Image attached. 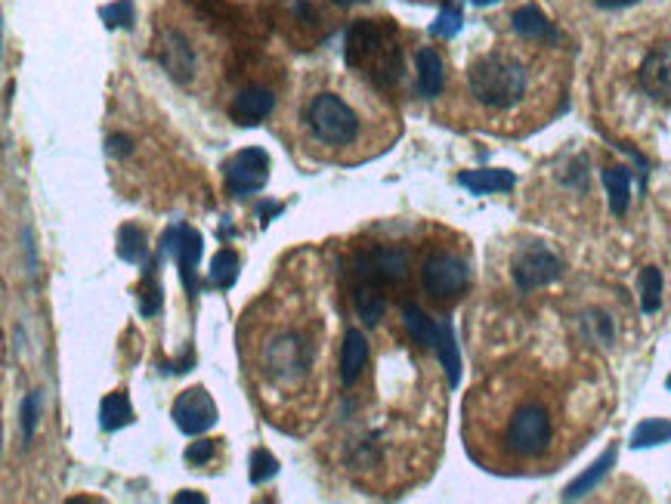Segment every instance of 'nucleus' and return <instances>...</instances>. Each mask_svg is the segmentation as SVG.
Masks as SVG:
<instances>
[{
	"label": "nucleus",
	"instance_id": "25",
	"mask_svg": "<svg viewBox=\"0 0 671 504\" xmlns=\"http://www.w3.org/2000/svg\"><path fill=\"white\" fill-rule=\"evenodd\" d=\"M671 440V424L669 421H643L641 428L634 431V445L647 449V445L669 443Z\"/></svg>",
	"mask_w": 671,
	"mask_h": 504
},
{
	"label": "nucleus",
	"instance_id": "4",
	"mask_svg": "<svg viewBox=\"0 0 671 504\" xmlns=\"http://www.w3.org/2000/svg\"><path fill=\"white\" fill-rule=\"evenodd\" d=\"M285 121L303 158L334 167L372 162L403 134L388 93L353 69H316L307 74Z\"/></svg>",
	"mask_w": 671,
	"mask_h": 504
},
{
	"label": "nucleus",
	"instance_id": "1",
	"mask_svg": "<svg viewBox=\"0 0 671 504\" xmlns=\"http://www.w3.org/2000/svg\"><path fill=\"white\" fill-rule=\"evenodd\" d=\"M316 269L285 272L239 322V362L254 400L272 424L295 433L329 402L334 343Z\"/></svg>",
	"mask_w": 671,
	"mask_h": 504
},
{
	"label": "nucleus",
	"instance_id": "32",
	"mask_svg": "<svg viewBox=\"0 0 671 504\" xmlns=\"http://www.w3.org/2000/svg\"><path fill=\"white\" fill-rule=\"evenodd\" d=\"M338 7H357V3H369V0H334Z\"/></svg>",
	"mask_w": 671,
	"mask_h": 504
},
{
	"label": "nucleus",
	"instance_id": "15",
	"mask_svg": "<svg viewBox=\"0 0 671 504\" xmlns=\"http://www.w3.org/2000/svg\"><path fill=\"white\" fill-rule=\"evenodd\" d=\"M365 366H369V338H365L362 328H347L341 343V359H338V381L347 390L357 387Z\"/></svg>",
	"mask_w": 671,
	"mask_h": 504
},
{
	"label": "nucleus",
	"instance_id": "34",
	"mask_svg": "<svg viewBox=\"0 0 671 504\" xmlns=\"http://www.w3.org/2000/svg\"><path fill=\"white\" fill-rule=\"evenodd\" d=\"M665 384H669V390H671V378H669V381H665Z\"/></svg>",
	"mask_w": 671,
	"mask_h": 504
},
{
	"label": "nucleus",
	"instance_id": "6",
	"mask_svg": "<svg viewBox=\"0 0 671 504\" xmlns=\"http://www.w3.org/2000/svg\"><path fill=\"white\" fill-rule=\"evenodd\" d=\"M155 53H158L162 69L195 93H202L220 72L214 29H208L195 16L158 22L155 25Z\"/></svg>",
	"mask_w": 671,
	"mask_h": 504
},
{
	"label": "nucleus",
	"instance_id": "21",
	"mask_svg": "<svg viewBox=\"0 0 671 504\" xmlns=\"http://www.w3.org/2000/svg\"><path fill=\"white\" fill-rule=\"evenodd\" d=\"M100 418H103L105 431H118L124 424H131V421H134V409H131V402H127V393H112V397H105Z\"/></svg>",
	"mask_w": 671,
	"mask_h": 504
},
{
	"label": "nucleus",
	"instance_id": "24",
	"mask_svg": "<svg viewBox=\"0 0 671 504\" xmlns=\"http://www.w3.org/2000/svg\"><path fill=\"white\" fill-rule=\"evenodd\" d=\"M612 459H616V449H610V452H607V455H603V459L597 461V464H595V467H591V471H588V474H582V476H579V480H576V483H572V486H569L567 498H579V495H582V492L591 490V486H595L597 480H600V476H603V474H607V471H610Z\"/></svg>",
	"mask_w": 671,
	"mask_h": 504
},
{
	"label": "nucleus",
	"instance_id": "31",
	"mask_svg": "<svg viewBox=\"0 0 671 504\" xmlns=\"http://www.w3.org/2000/svg\"><path fill=\"white\" fill-rule=\"evenodd\" d=\"M186 498H189V502H205V495H195V492H189V495H186V492L177 495V502H186Z\"/></svg>",
	"mask_w": 671,
	"mask_h": 504
},
{
	"label": "nucleus",
	"instance_id": "26",
	"mask_svg": "<svg viewBox=\"0 0 671 504\" xmlns=\"http://www.w3.org/2000/svg\"><path fill=\"white\" fill-rule=\"evenodd\" d=\"M659 295H662V276H659V269H643L641 272V300H643V310L653 312L659 310Z\"/></svg>",
	"mask_w": 671,
	"mask_h": 504
},
{
	"label": "nucleus",
	"instance_id": "30",
	"mask_svg": "<svg viewBox=\"0 0 671 504\" xmlns=\"http://www.w3.org/2000/svg\"><path fill=\"white\" fill-rule=\"evenodd\" d=\"M597 10H626V7H634L638 0H591Z\"/></svg>",
	"mask_w": 671,
	"mask_h": 504
},
{
	"label": "nucleus",
	"instance_id": "13",
	"mask_svg": "<svg viewBox=\"0 0 671 504\" xmlns=\"http://www.w3.org/2000/svg\"><path fill=\"white\" fill-rule=\"evenodd\" d=\"M560 272H564V264L545 245H526L514 257V282L520 285L523 291L554 282Z\"/></svg>",
	"mask_w": 671,
	"mask_h": 504
},
{
	"label": "nucleus",
	"instance_id": "2",
	"mask_svg": "<svg viewBox=\"0 0 671 504\" xmlns=\"http://www.w3.org/2000/svg\"><path fill=\"white\" fill-rule=\"evenodd\" d=\"M462 431L474 461L495 474H548L582 440L564 381L533 362L486 374L464 400Z\"/></svg>",
	"mask_w": 671,
	"mask_h": 504
},
{
	"label": "nucleus",
	"instance_id": "17",
	"mask_svg": "<svg viewBox=\"0 0 671 504\" xmlns=\"http://www.w3.org/2000/svg\"><path fill=\"white\" fill-rule=\"evenodd\" d=\"M514 31L520 38H529V41H541V44H560V34L554 31V25L538 13L536 7H520L514 13Z\"/></svg>",
	"mask_w": 671,
	"mask_h": 504
},
{
	"label": "nucleus",
	"instance_id": "28",
	"mask_svg": "<svg viewBox=\"0 0 671 504\" xmlns=\"http://www.w3.org/2000/svg\"><path fill=\"white\" fill-rule=\"evenodd\" d=\"M103 19L109 25H131V22H134V3H131V0H121L118 7H105Z\"/></svg>",
	"mask_w": 671,
	"mask_h": 504
},
{
	"label": "nucleus",
	"instance_id": "3",
	"mask_svg": "<svg viewBox=\"0 0 671 504\" xmlns=\"http://www.w3.org/2000/svg\"><path fill=\"white\" fill-rule=\"evenodd\" d=\"M520 38V34H517ZM557 44L541 41H498L471 56L462 84L440 115L452 124L502 136H526L548 124L564 103V62Z\"/></svg>",
	"mask_w": 671,
	"mask_h": 504
},
{
	"label": "nucleus",
	"instance_id": "29",
	"mask_svg": "<svg viewBox=\"0 0 671 504\" xmlns=\"http://www.w3.org/2000/svg\"><path fill=\"white\" fill-rule=\"evenodd\" d=\"M210 455H214V440H198L186 449V461L195 464V467H202V464H208Z\"/></svg>",
	"mask_w": 671,
	"mask_h": 504
},
{
	"label": "nucleus",
	"instance_id": "16",
	"mask_svg": "<svg viewBox=\"0 0 671 504\" xmlns=\"http://www.w3.org/2000/svg\"><path fill=\"white\" fill-rule=\"evenodd\" d=\"M415 81L419 93L427 100H436L446 90V60L436 47H421L415 53Z\"/></svg>",
	"mask_w": 671,
	"mask_h": 504
},
{
	"label": "nucleus",
	"instance_id": "23",
	"mask_svg": "<svg viewBox=\"0 0 671 504\" xmlns=\"http://www.w3.org/2000/svg\"><path fill=\"white\" fill-rule=\"evenodd\" d=\"M236 276H239V257L233 251L214 254V260H210V282L229 291L233 282H236Z\"/></svg>",
	"mask_w": 671,
	"mask_h": 504
},
{
	"label": "nucleus",
	"instance_id": "11",
	"mask_svg": "<svg viewBox=\"0 0 671 504\" xmlns=\"http://www.w3.org/2000/svg\"><path fill=\"white\" fill-rule=\"evenodd\" d=\"M269 179V158L264 148H241L239 155H233V162L226 164V189L236 198L260 193Z\"/></svg>",
	"mask_w": 671,
	"mask_h": 504
},
{
	"label": "nucleus",
	"instance_id": "5",
	"mask_svg": "<svg viewBox=\"0 0 671 504\" xmlns=\"http://www.w3.org/2000/svg\"><path fill=\"white\" fill-rule=\"evenodd\" d=\"M343 60L369 84L393 96L405 81V38L390 16L357 19L347 31Z\"/></svg>",
	"mask_w": 671,
	"mask_h": 504
},
{
	"label": "nucleus",
	"instance_id": "18",
	"mask_svg": "<svg viewBox=\"0 0 671 504\" xmlns=\"http://www.w3.org/2000/svg\"><path fill=\"white\" fill-rule=\"evenodd\" d=\"M403 326H405V331H409L412 343H419V347H433V350H443V343H440V331H436V326H433V319H427V316H424L415 304H405L403 307Z\"/></svg>",
	"mask_w": 671,
	"mask_h": 504
},
{
	"label": "nucleus",
	"instance_id": "20",
	"mask_svg": "<svg viewBox=\"0 0 671 504\" xmlns=\"http://www.w3.org/2000/svg\"><path fill=\"white\" fill-rule=\"evenodd\" d=\"M353 295H357V312L359 319H362V326H381V319L388 316V300L378 291V285L362 282Z\"/></svg>",
	"mask_w": 671,
	"mask_h": 504
},
{
	"label": "nucleus",
	"instance_id": "10",
	"mask_svg": "<svg viewBox=\"0 0 671 504\" xmlns=\"http://www.w3.org/2000/svg\"><path fill=\"white\" fill-rule=\"evenodd\" d=\"M638 90L650 103L671 105V41H657L641 56L638 65Z\"/></svg>",
	"mask_w": 671,
	"mask_h": 504
},
{
	"label": "nucleus",
	"instance_id": "19",
	"mask_svg": "<svg viewBox=\"0 0 671 504\" xmlns=\"http://www.w3.org/2000/svg\"><path fill=\"white\" fill-rule=\"evenodd\" d=\"M462 186H467L474 195L510 193L514 189V174L510 171H467L458 177Z\"/></svg>",
	"mask_w": 671,
	"mask_h": 504
},
{
	"label": "nucleus",
	"instance_id": "22",
	"mask_svg": "<svg viewBox=\"0 0 671 504\" xmlns=\"http://www.w3.org/2000/svg\"><path fill=\"white\" fill-rule=\"evenodd\" d=\"M603 183H607V193H610L612 214H626L628 186H631V177H628L626 167H607L603 171Z\"/></svg>",
	"mask_w": 671,
	"mask_h": 504
},
{
	"label": "nucleus",
	"instance_id": "14",
	"mask_svg": "<svg viewBox=\"0 0 671 504\" xmlns=\"http://www.w3.org/2000/svg\"><path fill=\"white\" fill-rule=\"evenodd\" d=\"M174 421L183 433H205L208 428L217 424V405L210 400V393L205 387H189L183 390L174 402Z\"/></svg>",
	"mask_w": 671,
	"mask_h": 504
},
{
	"label": "nucleus",
	"instance_id": "27",
	"mask_svg": "<svg viewBox=\"0 0 671 504\" xmlns=\"http://www.w3.org/2000/svg\"><path fill=\"white\" fill-rule=\"evenodd\" d=\"M462 31V10L458 7H446L443 13L436 16V22H433V34L436 38H455Z\"/></svg>",
	"mask_w": 671,
	"mask_h": 504
},
{
	"label": "nucleus",
	"instance_id": "7",
	"mask_svg": "<svg viewBox=\"0 0 671 504\" xmlns=\"http://www.w3.org/2000/svg\"><path fill=\"white\" fill-rule=\"evenodd\" d=\"M419 282L436 307L458 304L471 288V260L464 251V241H427L419 257Z\"/></svg>",
	"mask_w": 671,
	"mask_h": 504
},
{
	"label": "nucleus",
	"instance_id": "8",
	"mask_svg": "<svg viewBox=\"0 0 671 504\" xmlns=\"http://www.w3.org/2000/svg\"><path fill=\"white\" fill-rule=\"evenodd\" d=\"M341 10L334 0H282L276 25L295 50H313L334 34Z\"/></svg>",
	"mask_w": 671,
	"mask_h": 504
},
{
	"label": "nucleus",
	"instance_id": "33",
	"mask_svg": "<svg viewBox=\"0 0 671 504\" xmlns=\"http://www.w3.org/2000/svg\"><path fill=\"white\" fill-rule=\"evenodd\" d=\"M474 3H493V0H474Z\"/></svg>",
	"mask_w": 671,
	"mask_h": 504
},
{
	"label": "nucleus",
	"instance_id": "12",
	"mask_svg": "<svg viewBox=\"0 0 671 504\" xmlns=\"http://www.w3.org/2000/svg\"><path fill=\"white\" fill-rule=\"evenodd\" d=\"M357 272L369 285H400L409 276V257L403 248H369L357 257Z\"/></svg>",
	"mask_w": 671,
	"mask_h": 504
},
{
	"label": "nucleus",
	"instance_id": "9",
	"mask_svg": "<svg viewBox=\"0 0 671 504\" xmlns=\"http://www.w3.org/2000/svg\"><path fill=\"white\" fill-rule=\"evenodd\" d=\"M276 103H279L276 88H269L264 81H241L239 88L229 93L226 112L236 124L254 127V124H264L276 112Z\"/></svg>",
	"mask_w": 671,
	"mask_h": 504
}]
</instances>
